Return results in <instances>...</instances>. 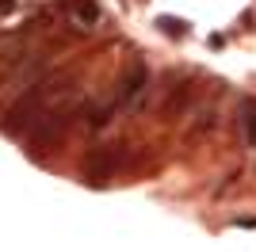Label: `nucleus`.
Returning a JSON list of instances; mask_svg holds the SVG:
<instances>
[{"label": "nucleus", "mask_w": 256, "mask_h": 252, "mask_svg": "<svg viewBox=\"0 0 256 252\" xmlns=\"http://www.w3.org/2000/svg\"><path fill=\"white\" fill-rule=\"evenodd\" d=\"M69 20H73L76 27H84V31H88V27L100 20V8L92 4V0H73V8H69Z\"/></svg>", "instance_id": "obj_4"}, {"label": "nucleus", "mask_w": 256, "mask_h": 252, "mask_svg": "<svg viewBox=\"0 0 256 252\" xmlns=\"http://www.w3.org/2000/svg\"><path fill=\"white\" fill-rule=\"evenodd\" d=\"M157 27H160L164 34H184V31H188V23H184V20H172V16H160Z\"/></svg>", "instance_id": "obj_6"}, {"label": "nucleus", "mask_w": 256, "mask_h": 252, "mask_svg": "<svg viewBox=\"0 0 256 252\" xmlns=\"http://www.w3.org/2000/svg\"><path fill=\"white\" fill-rule=\"evenodd\" d=\"M241 130H245L248 146H256V100H245V104H241Z\"/></svg>", "instance_id": "obj_5"}, {"label": "nucleus", "mask_w": 256, "mask_h": 252, "mask_svg": "<svg viewBox=\"0 0 256 252\" xmlns=\"http://www.w3.org/2000/svg\"><path fill=\"white\" fill-rule=\"evenodd\" d=\"M142 88H146V62H134V65L126 69V76H122V84H118V100L134 104Z\"/></svg>", "instance_id": "obj_2"}, {"label": "nucleus", "mask_w": 256, "mask_h": 252, "mask_svg": "<svg viewBox=\"0 0 256 252\" xmlns=\"http://www.w3.org/2000/svg\"><path fill=\"white\" fill-rule=\"evenodd\" d=\"M69 115H73V107H62V111H54V115H42V122L34 126L31 142H34L38 149L54 146V142H58V138L65 134V126H69Z\"/></svg>", "instance_id": "obj_1"}, {"label": "nucleus", "mask_w": 256, "mask_h": 252, "mask_svg": "<svg viewBox=\"0 0 256 252\" xmlns=\"http://www.w3.org/2000/svg\"><path fill=\"white\" fill-rule=\"evenodd\" d=\"M115 153L111 149H92L88 153V160H84V172H88V180H107L111 176V168H115Z\"/></svg>", "instance_id": "obj_3"}]
</instances>
